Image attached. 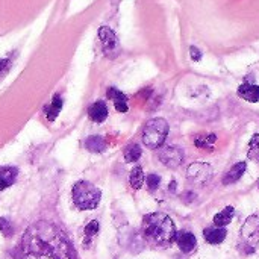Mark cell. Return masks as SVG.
<instances>
[{"label": "cell", "mask_w": 259, "mask_h": 259, "mask_svg": "<svg viewBox=\"0 0 259 259\" xmlns=\"http://www.w3.org/2000/svg\"><path fill=\"white\" fill-rule=\"evenodd\" d=\"M176 187H178V185H176V182H175V181H171V184H170V190L173 191V190H175Z\"/></svg>", "instance_id": "obj_29"}, {"label": "cell", "mask_w": 259, "mask_h": 259, "mask_svg": "<svg viewBox=\"0 0 259 259\" xmlns=\"http://www.w3.org/2000/svg\"><path fill=\"white\" fill-rule=\"evenodd\" d=\"M215 141H217V135H215V134H200V135L196 137L194 144H196L197 149L212 150Z\"/></svg>", "instance_id": "obj_18"}, {"label": "cell", "mask_w": 259, "mask_h": 259, "mask_svg": "<svg viewBox=\"0 0 259 259\" xmlns=\"http://www.w3.org/2000/svg\"><path fill=\"white\" fill-rule=\"evenodd\" d=\"M17 178H18V168L17 167H11V165L0 167V191L12 187L15 184Z\"/></svg>", "instance_id": "obj_10"}, {"label": "cell", "mask_w": 259, "mask_h": 259, "mask_svg": "<svg viewBox=\"0 0 259 259\" xmlns=\"http://www.w3.org/2000/svg\"><path fill=\"white\" fill-rule=\"evenodd\" d=\"M62 103H64V102H62V97H61L59 94H56V96L53 97L52 103L47 105V106H44V114H46V118H47L49 123H52V121L56 120V117L59 115V112H61V109H62Z\"/></svg>", "instance_id": "obj_16"}, {"label": "cell", "mask_w": 259, "mask_h": 259, "mask_svg": "<svg viewBox=\"0 0 259 259\" xmlns=\"http://www.w3.org/2000/svg\"><path fill=\"white\" fill-rule=\"evenodd\" d=\"M0 232L3 234L5 238H9L14 235V226L8 219H3V217L0 219Z\"/></svg>", "instance_id": "obj_22"}, {"label": "cell", "mask_w": 259, "mask_h": 259, "mask_svg": "<svg viewBox=\"0 0 259 259\" xmlns=\"http://www.w3.org/2000/svg\"><path fill=\"white\" fill-rule=\"evenodd\" d=\"M99 229H100V225H99V222L97 220H93V222H90L87 226H85V240H83V246H90V243H91V240L99 234Z\"/></svg>", "instance_id": "obj_21"}, {"label": "cell", "mask_w": 259, "mask_h": 259, "mask_svg": "<svg viewBox=\"0 0 259 259\" xmlns=\"http://www.w3.org/2000/svg\"><path fill=\"white\" fill-rule=\"evenodd\" d=\"M108 115H109L108 105L103 100L94 102L88 109V117L93 123H103V121H106Z\"/></svg>", "instance_id": "obj_8"}, {"label": "cell", "mask_w": 259, "mask_h": 259, "mask_svg": "<svg viewBox=\"0 0 259 259\" xmlns=\"http://www.w3.org/2000/svg\"><path fill=\"white\" fill-rule=\"evenodd\" d=\"M71 200L80 211H93L100 205L102 191L88 181H77L71 188Z\"/></svg>", "instance_id": "obj_2"}, {"label": "cell", "mask_w": 259, "mask_h": 259, "mask_svg": "<svg viewBox=\"0 0 259 259\" xmlns=\"http://www.w3.org/2000/svg\"><path fill=\"white\" fill-rule=\"evenodd\" d=\"M141 155H143V150L138 144H129V146H126V149L123 152L126 162H137L141 158Z\"/></svg>", "instance_id": "obj_19"}, {"label": "cell", "mask_w": 259, "mask_h": 259, "mask_svg": "<svg viewBox=\"0 0 259 259\" xmlns=\"http://www.w3.org/2000/svg\"><path fill=\"white\" fill-rule=\"evenodd\" d=\"M9 65V59H0V73L3 70H6V67Z\"/></svg>", "instance_id": "obj_28"}, {"label": "cell", "mask_w": 259, "mask_h": 259, "mask_svg": "<svg viewBox=\"0 0 259 259\" xmlns=\"http://www.w3.org/2000/svg\"><path fill=\"white\" fill-rule=\"evenodd\" d=\"M99 39L102 42L103 52L106 56L109 58H115L120 52V41L115 35V32L108 27V26H102L99 29Z\"/></svg>", "instance_id": "obj_6"}, {"label": "cell", "mask_w": 259, "mask_h": 259, "mask_svg": "<svg viewBox=\"0 0 259 259\" xmlns=\"http://www.w3.org/2000/svg\"><path fill=\"white\" fill-rule=\"evenodd\" d=\"M203 237H205L206 243H209V244H220L226 240L228 231H226V228H217V226L206 228L203 231Z\"/></svg>", "instance_id": "obj_12"}, {"label": "cell", "mask_w": 259, "mask_h": 259, "mask_svg": "<svg viewBox=\"0 0 259 259\" xmlns=\"http://www.w3.org/2000/svg\"><path fill=\"white\" fill-rule=\"evenodd\" d=\"M246 168H247V164H246V162H237V164L232 165L231 170L223 176V184H225V185L235 184L237 181L241 179V176L244 175Z\"/></svg>", "instance_id": "obj_14"}, {"label": "cell", "mask_w": 259, "mask_h": 259, "mask_svg": "<svg viewBox=\"0 0 259 259\" xmlns=\"http://www.w3.org/2000/svg\"><path fill=\"white\" fill-rule=\"evenodd\" d=\"M259 147V134H255L253 135V138H252V141H250V144H249V155L252 156L253 155V152L255 150H258Z\"/></svg>", "instance_id": "obj_25"}, {"label": "cell", "mask_w": 259, "mask_h": 259, "mask_svg": "<svg viewBox=\"0 0 259 259\" xmlns=\"http://www.w3.org/2000/svg\"><path fill=\"white\" fill-rule=\"evenodd\" d=\"M235 215V208L234 206H226L220 212L214 215V226L217 228H226Z\"/></svg>", "instance_id": "obj_17"}, {"label": "cell", "mask_w": 259, "mask_h": 259, "mask_svg": "<svg viewBox=\"0 0 259 259\" xmlns=\"http://www.w3.org/2000/svg\"><path fill=\"white\" fill-rule=\"evenodd\" d=\"M190 55H191V59L196 61V62H199V61L202 59V52H200L196 46H191V47H190Z\"/></svg>", "instance_id": "obj_26"}, {"label": "cell", "mask_w": 259, "mask_h": 259, "mask_svg": "<svg viewBox=\"0 0 259 259\" xmlns=\"http://www.w3.org/2000/svg\"><path fill=\"white\" fill-rule=\"evenodd\" d=\"M212 176H214V170L206 162H193L187 168V179L197 187L206 185L212 179Z\"/></svg>", "instance_id": "obj_5"}, {"label": "cell", "mask_w": 259, "mask_h": 259, "mask_svg": "<svg viewBox=\"0 0 259 259\" xmlns=\"http://www.w3.org/2000/svg\"><path fill=\"white\" fill-rule=\"evenodd\" d=\"M182 199H184V202H188L190 203V202H193L196 199V194L193 191H187V193H184Z\"/></svg>", "instance_id": "obj_27"}, {"label": "cell", "mask_w": 259, "mask_h": 259, "mask_svg": "<svg viewBox=\"0 0 259 259\" xmlns=\"http://www.w3.org/2000/svg\"><path fill=\"white\" fill-rule=\"evenodd\" d=\"M108 147L106 140L102 135H90L85 140V149L90 150L91 153H102Z\"/></svg>", "instance_id": "obj_15"}, {"label": "cell", "mask_w": 259, "mask_h": 259, "mask_svg": "<svg viewBox=\"0 0 259 259\" xmlns=\"http://www.w3.org/2000/svg\"><path fill=\"white\" fill-rule=\"evenodd\" d=\"M146 184H147V188L149 191H156L159 188V184H161V176L155 175V173H150L147 178H146Z\"/></svg>", "instance_id": "obj_23"}, {"label": "cell", "mask_w": 259, "mask_h": 259, "mask_svg": "<svg viewBox=\"0 0 259 259\" xmlns=\"http://www.w3.org/2000/svg\"><path fill=\"white\" fill-rule=\"evenodd\" d=\"M176 243L181 249V252L184 253H191L196 246H197V240L194 237V234L188 232V231H182V232H178L176 235Z\"/></svg>", "instance_id": "obj_9"}, {"label": "cell", "mask_w": 259, "mask_h": 259, "mask_svg": "<svg viewBox=\"0 0 259 259\" xmlns=\"http://www.w3.org/2000/svg\"><path fill=\"white\" fill-rule=\"evenodd\" d=\"M21 259H58V258H55V256H52V255H46V253H32V252H29V253H26V255H24Z\"/></svg>", "instance_id": "obj_24"}, {"label": "cell", "mask_w": 259, "mask_h": 259, "mask_svg": "<svg viewBox=\"0 0 259 259\" xmlns=\"http://www.w3.org/2000/svg\"><path fill=\"white\" fill-rule=\"evenodd\" d=\"M184 150L179 146H165L159 150L158 159L167 168H178L184 162Z\"/></svg>", "instance_id": "obj_7"}, {"label": "cell", "mask_w": 259, "mask_h": 259, "mask_svg": "<svg viewBox=\"0 0 259 259\" xmlns=\"http://www.w3.org/2000/svg\"><path fill=\"white\" fill-rule=\"evenodd\" d=\"M259 244V217L250 215L246 219L243 228H241V244L240 249L243 253L250 255L255 252L256 246Z\"/></svg>", "instance_id": "obj_4"}, {"label": "cell", "mask_w": 259, "mask_h": 259, "mask_svg": "<svg viewBox=\"0 0 259 259\" xmlns=\"http://www.w3.org/2000/svg\"><path fill=\"white\" fill-rule=\"evenodd\" d=\"M238 96L243 100H247L250 103H258L259 102V87L253 83H241L238 87Z\"/></svg>", "instance_id": "obj_13"}, {"label": "cell", "mask_w": 259, "mask_h": 259, "mask_svg": "<svg viewBox=\"0 0 259 259\" xmlns=\"http://www.w3.org/2000/svg\"><path fill=\"white\" fill-rule=\"evenodd\" d=\"M168 131L170 126L165 118L156 117L149 120L143 129V144L149 149H159L165 143Z\"/></svg>", "instance_id": "obj_3"}, {"label": "cell", "mask_w": 259, "mask_h": 259, "mask_svg": "<svg viewBox=\"0 0 259 259\" xmlns=\"http://www.w3.org/2000/svg\"><path fill=\"white\" fill-rule=\"evenodd\" d=\"M106 96L114 102V106H115V109L118 111V112H127L129 111V106H127V97H126V94H123L120 90H117V88H114V87H111V88H108V91H106Z\"/></svg>", "instance_id": "obj_11"}, {"label": "cell", "mask_w": 259, "mask_h": 259, "mask_svg": "<svg viewBox=\"0 0 259 259\" xmlns=\"http://www.w3.org/2000/svg\"><path fill=\"white\" fill-rule=\"evenodd\" d=\"M129 182H131V187L134 190H140L144 184V171L141 167H134V170L131 171V176H129Z\"/></svg>", "instance_id": "obj_20"}, {"label": "cell", "mask_w": 259, "mask_h": 259, "mask_svg": "<svg viewBox=\"0 0 259 259\" xmlns=\"http://www.w3.org/2000/svg\"><path fill=\"white\" fill-rule=\"evenodd\" d=\"M144 238L155 247H168L176 241V226L170 215L164 212H152L143 219L141 226Z\"/></svg>", "instance_id": "obj_1"}]
</instances>
